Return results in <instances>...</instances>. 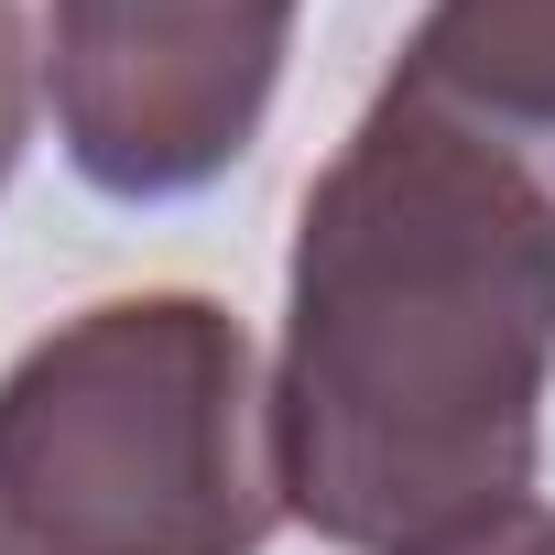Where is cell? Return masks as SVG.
<instances>
[{"label": "cell", "mask_w": 555, "mask_h": 555, "mask_svg": "<svg viewBox=\"0 0 555 555\" xmlns=\"http://www.w3.org/2000/svg\"><path fill=\"white\" fill-rule=\"evenodd\" d=\"M403 77L555 175V0H425Z\"/></svg>", "instance_id": "277c9868"}, {"label": "cell", "mask_w": 555, "mask_h": 555, "mask_svg": "<svg viewBox=\"0 0 555 555\" xmlns=\"http://www.w3.org/2000/svg\"><path fill=\"white\" fill-rule=\"evenodd\" d=\"M555 382V175L403 66L306 185L272 479L349 555H436L533 501Z\"/></svg>", "instance_id": "6da1fadb"}, {"label": "cell", "mask_w": 555, "mask_h": 555, "mask_svg": "<svg viewBox=\"0 0 555 555\" xmlns=\"http://www.w3.org/2000/svg\"><path fill=\"white\" fill-rule=\"evenodd\" d=\"M306 0H44L66 164L120 207L207 196L272 120Z\"/></svg>", "instance_id": "3957f363"}, {"label": "cell", "mask_w": 555, "mask_h": 555, "mask_svg": "<svg viewBox=\"0 0 555 555\" xmlns=\"http://www.w3.org/2000/svg\"><path fill=\"white\" fill-rule=\"evenodd\" d=\"M436 555H555V512L522 501V512H501V522H479V533H457V544H436Z\"/></svg>", "instance_id": "8992f818"}, {"label": "cell", "mask_w": 555, "mask_h": 555, "mask_svg": "<svg viewBox=\"0 0 555 555\" xmlns=\"http://www.w3.org/2000/svg\"><path fill=\"white\" fill-rule=\"evenodd\" d=\"M272 392L218 295H109L0 371V555H261Z\"/></svg>", "instance_id": "7a4b0ae2"}, {"label": "cell", "mask_w": 555, "mask_h": 555, "mask_svg": "<svg viewBox=\"0 0 555 555\" xmlns=\"http://www.w3.org/2000/svg\"><path fill=\"white\" fill-rule=\"evenodd\" d=\"M34 88H44L34 23H23V0H0V185H12V164H23V142H34Z\"/></svg>", "instance_id": "5b68a950"}]
</instances>
